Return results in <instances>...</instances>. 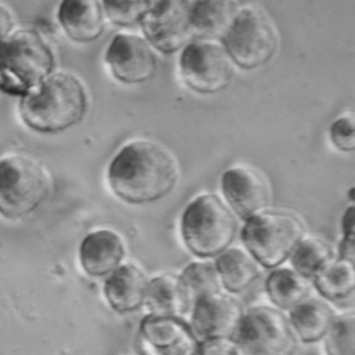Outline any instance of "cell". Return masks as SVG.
<instances>
[{"label":"cell","mask_w":355,"mask_h":355,"mask_svg":"<svg viewBox=\"0 0 355 355\" xmlns=\"http://www.w3.org/2000/svg\"><path fill=\"white\" fill-rule=\"evenodd\" d=\"M146 304L153 315L180 318L191 304L182 284L180 276L164 273L148 280Z\"/></svg>","instance_id":"cell-20"},{"label":"cell","mask_w":355,"mask_h":355,"mask_svg":"<svg viewBox=\"0 0 355 355\" xmlns=\"http://www.w3.org/2000/svg\"><path fill=\"white\" fill-rule=\"evenodd\" d=\"M104 15L119 26H133L140 24L148 11L151 1H101Z\"/></svg>","instance_id":"cell-27"},{"label":"cell","mask_w":355,"mask_h":355,"mask_svg":"<svg viewBox=\"0 0 355 355\" xmlns=\"http://www.w3.org/2000/svg\"><path fill=\"white\" fill-rule=\"evenodd\" d=\"M215 268L220 286L229 293H241L259 276L257 261L244 250L230 247L216 257Z\"/></svg>","instance_id":"cell-21"},{"label":"cell","mask_w":355,"mask_h":355,"mask_svg":"<svg viewBox=\"0 0 355 355\" xmlns=\"http://www.w3.org/2000/svg\"><path fill=\"white\" fill-rule=\"evenodd\" d=\"M57 18L67 36L78 43L94 42L105 28L101 1L96 0H65L58 7Z\"/></svg>","instance_id":"cell-17"},{"label":"cell","mask_w":355,"mask_h":355,"mask_svg":"<svg viewBox=\"0 0 355 355\" xmlns=\"http://www.w3.org/2000/svg\"><path fill=\"white\" fill-rule=\"evenodd\" d=\"M234 340L244 355H294L298 341L287 316L270 306H255L244 312Z\"/></svg>","instance_id":"cell-9"},{"label":"cell","mask_w":355,"mask_h":355,"mask_svg":"<svg viewBox=\"0 0 355 355\" xmlns=\"http://www.w3.org/2000/svg\"><path fill=\"white\" fill-rule=\"evenodd\" d=\"M312 284L326 300L341 301L349 298L355 288L354 262L334 257L313 276Z\"/></svg>","instance_id":"cell-23"},{"label":"cell","mask_w":355,"mask_h":355,"mask_svg":"<svg viewBox=\"0 0 355 355\" xmlns=\"http://www.w3.org/2000/svg\"><path fill=\"white\" fill-rule=\"evenodd\" d=\"M241 239L258 265L276 269L304 239V225L290 212L265 211L245 222Z\"/></svg>","instance_id":"cell-7"},{"label":"cell","mask_w":355,"mask_h":355,"mask_svg":"<svg viewBox=\"0 0 355 355\" xmlns=\"http://www.w3.org/2000/svg\"><path fill=\"white\" fill-rule=\"evenodd\" d=\"M336 315L331 306L318 298H306L290 309L287 316L297 340L313 344L324 338Z\"/></svg>","instance_id":"cell-19"},{"label":"cell","mask_w":355,"mask_h":355,"mask_svg":"<svg viewBox=\"0 0 355 355\" xmlns=\"http://www.w3.org/2000/svg\"><path fill=\"white\" fill-rule=\"evenodd\" d=\"M244 311L240 302L222 291L191 305L190 329L198 341L234 337Z\"/></svg>","instance_id":"cell-14"},{"label":"cell","mask_w":355,"mask_h":355,"mask_svg":"<svg viewBox=\"0 0 355 355\" xmlns=\"http://www.w3.org/2000/svg\"><path fill=\"white\" fill-rule=\"evenodd\" d=\"M355 208L349 205L341 218V230L344 237H354L355 230Z\"/></svg>","instance_id":"cell-31"},{"label":"cell","mask_w":355,"mask_h":355,"mask_svg":"<svg viewBox=\"0 0 355 355\" xmlns=\"http://www.w3.org/2000/svg\"><path fill=\"white\" fill-rule=\"evenodd\" d=\"M179 72L184 85L200 94L223 92L234 76V64L223 44L215 40H190L180 54Z\"/></svg>","instance_id":"cell-8"},{"label":"cell","mask_w":355,"mask_h":355,"mask_svg":"<svg viewBox=\"0 0 355 355\" xmlns=\"http://www.w3.org/2000/svg\"><path fill=\"white\" fill-rule=\"evenodd\" d=\"M51 182L37 161L25 155L0 158V215L17 220L32 215L47 200Z\"/></svg>","instance_id":"cell-5"},{"label":"cell","mask_w":355,"mask_h":355,"mask_svg":"<svg viewBox=\"0 0 355 355\" xmlns=\"http://www.w3.org/2000/svg\"><path fill=\"white\" fill-rule=\"evenodd\" d=\"M327 355H355V315L336 316L324 336Z\"/></svg>","instance_id":"cell-26"},{"label":"cell","mask_w":355,"mask_h":355,"mask_svg":"<svg viewBox=\"0 0 355 355\" xmlns=\"http://www.w3.org/2000/svg\"><path fill=\"white\" fill-rule=\"evenodd\" d=\"M148 279L133 263L119 265L104 282V295L119 313H130L146 304Z\"/></svg>","instance_id":"cell-16"},{"label":"cell","mask_w":355,"mask_h":355,"mask_svg":"<svg viewBox=\"0 0 355 355\" xmlns=\"http://www.w3.org/2000/svg\"><path fill=\"white\" fill-rule=\"evenodd\" d=\"M179 276L191 305L202 297L219 293L222 288L215 263L211 262H191Z\"/></svg>","instance_id":"cell-25"},{"label":"cell","mask_w":355,"mask_h":355,"mask_svg":"<svg viewBox=\"0 0 355 355\" xmlns=\"http://www.w3.org/2000/svg\"><path fill=\"white\" fill-rule=\"evenodd\" d=\"M239 12V4L229 0L196 1L190 4V28L196 39L215 40L226 35Z\"/></svg>","instance_id":"cell-18"},{"label":"cell","mask_w":355,"mask_h":355,"mask_svg":"<svg viewBox=\"0 0 355 355\" xmlns=\"http://www.w3.org/2000/svg\"><path fill=\"white\" fill-rule=\"evenodd\" d=\"M330 140L333 146L343 151V153H351L355 148V123H354V115L347 114L341 115L337 119L333 121L330 125Z\"/></svg>","instance_id":"cell-28"},{"label":"cell","mask_w":355,"mask_h":355,"mask_svg":"<svg viewBox=\"0 0 355 355\" xmlns=\"http://www.w3.org/2000/svg\"><path fill=\"white\" fill-rule=\"evenodd\" d=\"M220 186L229 208L245 220L265 212L272 200L266 175L254 165L243 164L226 169Z\"/></svg>","instance_id":"cell-11"},{"label":"cell","mask_w":355,"mask_h":355,"mask_svg":"<svg viewBox=\"0 0 355 355\" xmlns=\"http://www.w3.org/2000/svg\"><path fill=\"white\" fill-rule=\"evenodd\" d=\"M355 257V247H354V237H344L340 240L338 244V258L347 259L354 262Z\"/></svg>","instance_id":"cell-32"},{"label":"cell","mask_w":355,"mask_h":355,"mask_svg":"<svg viewBox=\"0 0 355 355\" xmlns=\"http://www.w3.org/2000/svg\"><path fill=\"white\" fill-rule=\"evenodd\" d=\"M140 25L151 47L172 54L184 47L193 35L190 4L182 0L151 1Z\"/></svg>","instance_id":"cell-10"},{"label":"cell","mask_w":355,"mask_h":355,"mask_svg":"<svg viewBox=\"0 0 355 355\" xmlns=\"http://www.w3.org/2000/svg\"><path fill=\"white\" fill-rule=\"evenodd\" d=\"M105 61L116 80L143 83L157 72V55L148 42L132 33L114 36L105 51Z\"/></svg>","instance_id":"cell-13"},{"label":"cell","mask_w":355,"mask_h":355,"mask_svg":"<svg viewBox=\"0 0 355 355\" xmlns=\"http://www.w3.org/2000/svg\"><path fill=\"white\" fill-rule=\"evenodd\" d=\"M333 258V248L319 237L302 239L290 255L293 269L308 280H312Z\"/></svg>","instance_id":"cell-24"},{"label":"cell","mask_w":355,"mask_h":355,"mask_svg":"<svg viewBox=\"0 0 355 355\" xmlns=\"http://www.w3.org/2000/svg\"><path fill=\"white\" fill-rule=\"evenodd\" d=\"M89 100L83 83L72 73L57 72L19 104L24 123L37 133H60L79 123Z\"/></svg>","instance_id":"cell-2"},{"label":"cell","mask_w":355,"mask_h":355,"mask_svg":"<svg viewBox=\"0 0 355 355\" xmlns=\"http://www.w3.org/2000/svg\"><path fill=\"white\" fill-rule=\"evenodd\" d=\"M200 341L182 318L147 315L139 327L141 355H197Z\"/></svg>","instance_id":"cell-12"},{"label":"cell","mask_w":355,"mask_h":355,"mask_svg":"<svg viewBox=\"0 0 355 355\" xmlns=\"http://www.w3.org/2000/svg\"><path fill=\"white\" fill-rule=\"evenodd\" d=\"M312 283L291 268L273 269L265 282L269 300L280 309H291L309 298Z\"/></svg>","instance_id":"cell-22"},{"label":"cell","mask_w":355,"mask_h":355,"mask_svg":"<svg viewBox=\"0 0 355 355\" xmlns=\"http://www.w3.org/2000/svg\"><path fill=\"white\" fill-rule=\"evenodd\" d=\"M222 40L233 64L245 71L266 65L279 47V33L273 21L257 6L239 8Z\"/></svg>","instance_id":"cell-6"},{"label":"cell","mask_w":355,"mask_h":355,"mask_svg":"<svg viewBox=\"0 0 355 355\" xmlns=\"http://www.w3.org/2000/svg\"><path fill=\"white\" fill-rule=\"evenodd\" d=\"M197 355H244V352L234 337H227L200 341Z\"/></svg>","instance_id":"cell-29"},{"label":"cell","mask_w":355,"mask_h":355,"mask_svg":"<svg viewBox=\"0 0 355 355\" xmlns=\"http://www.w3.org/2000/svg\"><path fill=\"white\" fill-rule=\"evenodd\" d=\"M180 233L184 245L200 258H214L230 248L237 222L232 209L215 194L196 197L183 211Z\"/></svg>","instance_id":"cell-4"},{"label":"cell","mask_w":355,"mask_h":355,"mask_svg":"<svg viewBox=\"0 0 355 355\" xmlns=\"http://www.w3.org/2000/svg\"><path fill=\"white\" fill-rule=\"evenodd\" d=\"M114 194L129 204H150L168 196L179 179L173 155L153 140H133L123 146L108 166Z\"/></svg>","instance_id":"cell-1"},{"label":"cell","mask_w":355,"mask_h":355,"mask_svg":"<svg viewBox=\"0 0 355 355\" xmlns=\"http://www.w3.org/2000/svg\"><path fill=\"white\" fill-rule=\"evenodd\" d=\"M125 254L126 248L122 237L110 229L89 233L79 247L80 266L93 277L108 276L122 265Z\"/></svg>","instance_id":"cell-15"},{"label":"cell","mask_w":355,"mask_h":355,"mask_svg":"<svg viewBox=\"0 0 355 355\" xmlns=\"http://www.w3.org/2000/svg\"><path fill=\"white\" fill-rule=\"evenodd\" d=\"M14 29V18L7 7L0 4V43L4 42Z\"/></svg>","instance_id":"cell-30"},{"label":"cell","mask_w":355,"mask_h":355,"mask_svg":"<svg viewBox=\"0 0 355 355\" xmlns=\"http://www.w3.org/2000/svg\"><path fill=\"white\" fill-rule=\"evenodd\" d=\"M55 68V55L46 39L33 29L12 32L0 43V92L25 97Z\"/></svg>","instance_id":"cell-3"}]
</instances>
